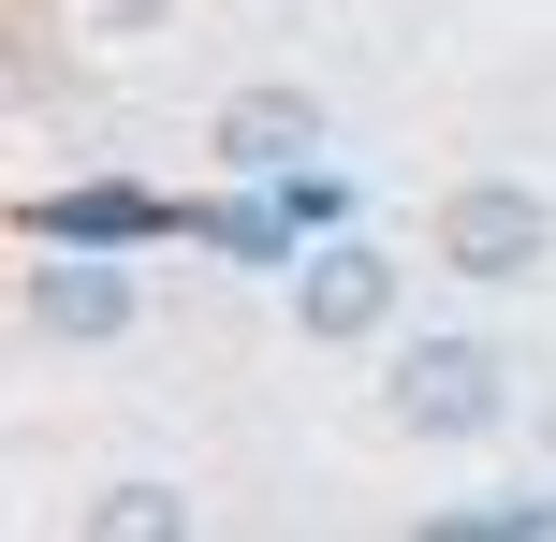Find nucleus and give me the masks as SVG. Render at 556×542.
<instances>
[{
    "label": "nucleus",
    "instance_id": "f257e3e1",
    "mask_svg": "<svg viewBox=\"0 0 556 542\" xmlns=\"http://www.w3.org/2000/svg\"><path fill=\"white\" fill-rule=\"evenodd\" d=\"M395 426L410 440H498L513 426V367L483 338H410L395 352Z\"/></svg>",
    "mask_w": 556,
    "mask_h": 542
},
{
    "label": "nucleus",
    "instance_id": "f03ea898",
    "mask_svg": "<svg viewBox=\"0 0 556 542\" xmlns=\"http://www.w3.org/2000/svg\"><path fill=\"white\" fill-rule=\"evenodd\" d=\"M542 250H556V220H542V191H513V176H469V191L440 205V264L483 279V293H528Z\"/></svg>",
    "mask_w": 556,
    "mask_h": 542
},
{
    "label": "nucleus",
    "instance_id": "7ed1b4c3",
    "mask_svg": "<svg viewBox=\"0 0 556 542\" xmlns=\"http://www.w3.org/2000/svg\"><path fill=\"white\" fill-rule=\"evenodd\" d=\"M293 323L307 338H381L395 323V264L366 250V235H323V250L293 264Z\"/></svg>",
    "mask_w": 556,
    "mask_h": 542
},
{
    "label": "nucleus",
    "instance_id": "20e7f679",
    "mask_svg": "<svg viewBox=\"0 0 556 542\" xmlns=\"http://www.w3.org/2000/svg\"><path fill=\"white\" fill-rule=\"evenodd\" d=\"M307 147H323V103H307V88H235V103H220V162L250 176V191L307 176Z\"/></svg>",
    "mask_w": 556,
    "mask_h": 542
},
{
    "label": "nucleus",
    "instance_id": "39448f33",
    "mask_svg": "<svg viewBox=\"0 0 556 542\" xmlns=\"http://www.w3.org/2000/svg\"><path fill=\"white\" fill-rule=\"evenodd\" d=\"M29 323L88 352V338H117V323H132V279H117L103 250H88V264H45V279H29Z\"/></svg>",
    "mask_w": 556,
    "mask_h": 542
},
{
    "label": "nucleus",
    "instance_id": "423d86ee",
    "mask_svg": "<svg viewBox=\"0 0 556 542\" xmlns=\"http://www.w3.org/2000/svg\"><path fill=\"white\" fill-rule=\"evenodd\" d=\"M74 542H191V499H176V484H103Z\"/></svg>",
    "mask_w": 556,
    "mask_h": 542
},
{
    "label": "nucleus",
    "instance_id": "0eeeda50",
    "mask_svg": "<svg viewBox=\"0 0 556 542\" xmlns=\"http://www.w3.org/2000/svg\"><path fill=\"white\" fill-rule=\"evenodd\" d=\"M410 542H556V499H469V514H425Z\"/></svg>",
    "mask_w": 556,
    "mask_h": 542
},
{
    "label": "nucleus",
    "instance_id": "6e6552de",
    "mask_svg": "<svg viewBox=\"0 0 556 542\" xmlns=\"http://www.w3.org/2000/svg\"><path fill=\"white\" fill-rule=\"evenodd\" d=\"M45 235H88V250H117V235H147V205H132V191H74Z\"/></svg>",
    "mask_w": 556,
    "mask_h": 542
},
{
    "label": "nucleus",
    "instance_id": "1a4fd4ad",
    "mask_svg": "<svg viewBox=\"0 0 556 542\" xmlns=\"http://www.w3.org/2000/svg\"><path fill=\"white\" fill-rule=\"evenodd\" d=\"M278 205H293V235H337V220H352V191H337V176H278Z\"/></svg>",
    "mask_w": 556,
    "mask_h": 542
}]
</instances>
